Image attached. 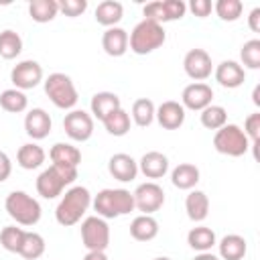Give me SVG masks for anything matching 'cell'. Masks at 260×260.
Segmentation results:
<instances>
[{
	"label": "cell",
	"instance_id": "cell-1",
	"mask_svg": "<svg viewBox=\"0 0 260 260\" xmlns=\"http://www.w3.org/2000/svg\"><path fill=\"white\" fill-rule=\"evenodd\" d=\"M89 205H91V193L87 191V187H81V185L71 187L61 197V201L55 209V219H57V223H61L65 228L75 225L85 215Z\"/></svg>",
	"mask_w": 260,
	"mask_h": 260
},
{
	"label": "cell",
	"instance_id": "cell-2",
	"mask_svg": "<svg viewBox=\"0 0 260 260\" xmlns=\"http://www.w3.org/2000/svg\"><path fill=\"white\" fill-rule=\"evenodd\" d=\"M91 203L104 219H114L134 211V195L128 189H102Z\"/></svg>",
	"mask_w": 260,
	"mask_h": 260
},
{
	"label": "cell",
	"instance_id": "cell-3",
	"mask_svg": "<svg viewBox=\"0 0 260 260\" xmlns=\"http://www.w3.org/2000/svg\"><path fill=\"white\" fill-rule=\"evenodd\" d=\"M165 39L167 35L162 24H156L152 20H140L128 37V47L136 55H148L154 49H158L165 43Z\"/></svg>",
	"mask_w": 260,
	"mask_h": 260
},
{
	"label": "cell",
	"instance_id": "cell-4",
	"mask_svg": "<svg viewBox=\"0 0 260 260\" xmlns=\"http://www.w3.org/2000/svg\"><path fill=\"white\" fill-rule=\"evenodd\" d=\"M4 207H6V213L18 223V225H35L39 223L41 219V205L35 197H30L28 193L24 191H12L6 195V201H4Z\"/></svg>",
	"mask_w": 260,
	"mask_h": 260
},
{
	"label": "cell",
	"instance_id": "cell-5",
	"mask_svg": "<svg viewBox=\"0 0 260 260\" xmlns=\"http://www.w3.org/2000/svg\"><path fill=\"white\" fill-rule=\"evenodd\" d=\"M75 179H77V169H65V167L51 165L37 177V193L45 199H55Z\"/></svg>",
	"mask_w": 260,
	"mask_h": 260
},
{
	"label": "cell",
	"instance_id": "cell-6",
	"mask_svg": "<svg viewBox=\"0 0 260 260\" xmlns=\"http://www.w3.org/2000/svg\"><path fill=\"white\" fill-rule=\"evenodd\" d=\"M45 93L49 95L53 106H57L59 110H71L79 100L71 77L65 75V73H59V71L51 73L45 79Z\"/></svg>",
	"mask_w": 260,
	"mask_h": 260
},
{
	"label": "cell",
	"instance_id": "cell-7",
	"mask_svg": "<svg viewBox=\"0 0 260 260\" xmlns=\"http://www.w3.org/2000/svg\"><path fill=\"white\" fill-rule=\"evenodd\" d=\"M213 148L228 156H242L250 150V140L238 124H225L213 134Z\"/></svg>",
	"mask_w": 260,
	"mask_h": 260
},
{
	"label": "cell",
	"instance_id": "cell-8",
	"mask_svg": "<svg viewBox=\"0 0 260 260\" xmlns=\"http://www.w3.org/2000/svg\"><path fill=\"white\" fill-rule=\"evenodd\" d=\"M81 242L87 252H106L110 246V228L104 217L89 215L81 221Z\"/></svg>",
	"mask_w": 260,
	"mask_h": 260
},
{
	"label": "cell",
	"instance_id": "cell-9",
	"mask_svg": "<svg viewBox=\"0 0 260 260\" xmlns=\"http://www.w3.org/2000/svg\"><path fill=\"white\" fill-rule=\"evenodd\" d=\"M185 12H187V4L183 0H154L142 8L144 20H152L156 24L179 20L185 16Z\"/></svg>",
	"mask_w": 260,
	"mask_h": 260
},
{
	"label": "cell",
	"instance_id": "cell-10",
	"mask_svg": "<svg viewBox=\"0 0 260 260\" xmlns=\"http://www.w3.org/2000/svg\"><path fill=\"white\" fill-rule=\"evenodd\" d=\"M132 195H134V207L138 211H142L144 215H152L154 211H158L165 205V191L154 181L138 185Z\"/></svg>",
	"mask_w": 260,
	"mask_h": 260
},
{
	"label": "cell",
	"instance_id": "cell-11",
	"mask_svg": "<svg viewBox=\"0 0 260 260\" xmlns=\"http://www.w3.org/2000/svg\"><path fill=\"white\" fill-rule=\"evenodd\" d=\"M65 134L75 142H85L93 134V118L85 110H71L63 118Z\"/></svg>",
	"mask_w": 260,
	"mask_h": 260
},
{
	"label": "cell",
	"instance_id": "cell-12",
	"mask_svg": "<svg viewBox=\"0 0 260 260\" xmlns=\"http://www.w3.org/2000/svg\"><path fill=\"white\" fill-rule=\"evenodd\" d=\"M10 81L20 91L32 89V87H37L43 81V67L37 61H32V59H24V61H20V63H16L12 67Z\"/></svg>",
	"mask_w": 260,
	"mask_h": 260
},
{
	"label": "cell",
	"instance_id": "cell-13",
	"mask_svg": "<svg viewBox=\"0 0 260 260\" xmlns=\"http://www.w3.org/2000/svg\"><path fill=\"white\" fill-rule=\"evenodd\" d=\"M211 100H213V89L203 81L189 83L181 93V106L193 112L205 110L207 106H211Z\"/></svg>",
	"mask_w": 260,
	"mask_h": 260
},
{
	"label": "cell",
	"instance_id": "cell-14",
	"mask_svg": "<svg viewBox=\"0 0 260 260\" xmlns=\"http://www.w3.org/2000/svg\"><path fill=\"white\" fill-rule=\"evenodd\" d=\"M183 69L195 81L207 79L211 75V69H213L209 53L205 49H191V51H187V55L183 59Z\"/></svg>",
	"mask_w": 260,
	"mask_h": 260
},
{
	"label": "cell",
	"instance_id": "cell-15",
	"mask_svg": "<svg viewBox=\"0 0 260 260\" xmlns=\"http://www.w3.org/2000/svg\"><path fill=\"white\" fill-rule=\"evenodd\" d=\"M108 171L114 179L122 181V183H128V181H134L136 175H138V162L126 154V152H116L110 156L108 160Z\"/></svg>",
	"mask_w": 260,
	"mask_h": 260
},
{
	"label": "cell",
	"instance_id": "cell-16",
	"mask_svg": "<svg viewBox=\"0 0 260 260\" xmlns=\"http://www.w3.org/2000/svg\"><path fill=\"white\" fill-rule=\"evenodd\" d=\"M154 118L165 130H177L185 122V108L175 100H167L156 108Z\"/></svg>",
	"mask_w": 260,
	"mask_h": 260
},
{
	"label": "cell",
	"instance_id": "cell-17",
	"mask_svg": "<svg viewBox=\"0 0 260 260\" xmlns=\"http://www.w3.org/2000/svg\"><path fill=\"white\" fill-rule=\"evenodd\" d=\"M51 116L43 110V108H32L26 116H24V132L32 138V140H43L49 136L51 132Z\"/></svg>",
	"mask_w": 260,
	"mask_h": 260
},
{
	"label": "cell",
	"instance_id": "cell-18",
	"mask_svg": "<svg viewBox=\"0 0 260 260\" xmlns=\"http://www.w3.org/2000/svg\"><path fill=\"white\" fill-rule=\"evenodd\" d=\"M215 81L221 87L236 89L246 81V71L238 61H221L215 67Z\"/></svg>",
	"mask_w": 260,
	"mask_h": 260
},
{
	"label": "cell",
	"instance_id": "cell-19",
	"mask_svg": "<svg viewBox=\"0 0 260 260\" xmlns=\"http://www.w3.org/2000/svg\"><path fill=\"white\" fill-rule=\"evenodd\" d=\"M138 171L146 179H160L169 171V158L162 152H158V150L144 152L142 158H140V162H138Z\"/></svg>",
	"mask_w": 260,
	"mask_h": 260
},
{
	"label": "cell",
	"instance_id": "cell-20",
	"mask_svg": "<svg viewBox=\"0 0 260 260\" xmlns=\"http://www.w3.org/2000/svg\"><path fill=\"white\" fill-rule=\"evenodd\" d=\"M49 158L53 160V165L57 167H65V169H77L81 162V152L77 146L69 144V142H57L51 146L49 150Z\"/></svg>",
	"mask_w": 260,
	"mask_h": 260
},
{
	"label": "cell",
	"instance_id": "cell-21",
	"mask_svg": "<svg viewBox=\"0 0 260 260\" xmlns=\"http://www.w3.org/2000/svg\"><path fill=\"white\" fill-rule=\"evenodd\" d=\"M102 49L110 57H122L128 51V32L120 26L106 28V32L102 35Z\"/></svg>",
	"mask_w": 260,
	"mask_h": 260
},
{
	"label": "cell",
	"instance_id": "cell-22",
	"mask_svg": "<svg viewBox=\"0 0 260 260\" xmlns=\"http://www.w3.org/2000/svg\"><path fill=\"white\" fill-rule=\"evenodd\" d=\"M89 108H91V114H93L98 120L104 122L112 112H116V110L122 108V102H120V98H118L116 93H112V91H98V93H93Z\"/></svg>",
	"mask_w": 260,
	"mask_h": 260
},
{
	"label": "cell",
	"instance_id": "cell-23",
	"mask_svg": "<svg viewBox=\"0 0 260 260\" xmlns=\"http://www.w3.org/2000/svg\"><path fill=\"white\" fill-rule=\"evenodd\" d=\"M130 236L138 242H150L158 236V221L152 215H136L130 221Z\"/></svg>",
	"mask_w": 260,
	"mask_h": 260
},
{
	"label": "cell",
	"instance_id": "cell-24",
	"mask_svg": "<svg viewBox=\"0 0 260 260\" xmlns=\"http://www.w3.org/2000/svg\"><path fill=\"white\" fill-rule=\"evenodd\" d=\"M219 248V258L221 260H242L248 252V244L242 236L238 234H228L219 240L217 244Z\"/></svg>",
	"mask_w": 260,
	"mask_h": 260
},
{
	"label": "cell",
	"instance_id": "cell-25",
	"mask_svg": "<svg viewBox=\"0 0 260 260\" xmlns=\"http://www.w3.org/2000/svg\"><path fill=\"white\" fill-rule=\"evenodd\" d=\"M185 211H187V217L191 221H203L209 213V199L203 191H189V195L185 197Z\"/></svg>",
	"mask_w": 260,
	"mask_h": 260
},
{
	"label": "cell",
	"instance_id": "cell-26",
	"mask_svg": "<svg viewBox=\"0 0 260 260\" xmlns=\"http://www.w3.org/2000/svg\"><path fill=\"white\" fill-rule=\"evenodd\" d=\"M171 183L177 187V189H183V191H189L193 189L197 183H199V169L191 162H181L173 169L171 173Z\"/></svg>",
	"mask_w": 260,
	"mask_h": 260
},
{
	"label": "cell",
	"instance_id": "cell-27",
	"mask_svg": "<svg viewBox=\"0 0 260 260\" xmlns=\"http://www.w3.org/2000/svg\"><path fill=\"white\" fill-rule=\"evenodd\" d=\"M122 16H124V6L120 2H116V0H104L95 8V20H98V24L108 26V28L116 26L122 20Z\"/></svg>",
	"mask_w": 260,
	"mask_h": 260
},
{
	"label": "cell",
	"instance_id": "cell-28",
	"mask_svg": "<svg viewBox=\"0 0 260 260\" xmlns=\"http://www.w3.org/2000/svg\"><path fill=\"white\" fill-rule=\"evenodd\" d=\"M45 150L39 146V144H35V142H26V144H22L20 148H18V152H16V162L22 167V169H26V171H32V169H39L43 162H45Z\"/></svg>",
	"mask_w": 260,
	"mask_h": 260
},
{
	"label": "cell",
	"instance_id": "cell-29",
	"mask_svg": "<svg viewBox=\"0 0 260 260\" xmlns=\"http://www.w3.org/2000/svg\"><path fill=\"white\" fill-rule=\"evenodd\" d=\"M187 244L197 250V252H209L217 240H215V232L207 225H197V228H191L189 234H187Z\"/></svg>",
	"mask_w": 260,
	"mask_h": 260
},
{
	"label": "cell",
	"instance_id": "cell-30",
	"mask_svg": "<svg viewBox=\"0 0 260 260\" xmlns=\"http://www.w3.org/2000/svg\"><path fill=\"white\" fill-rule=\"evenodd\" d=\"M59 12L57 0H32L28 4V14L35 22H51Z\"/></svg>",
	"mask_w": 260,
	"mask_h": 260
},
{
	"label": "cell",
	"instance_id": "cell-31",
	"mask_svg": "<svg viewBox=\"0 0 260 260\" xmlns=\"http://www.w3.org/2000/svg\"><path fill=\"white\" fill-rule=\"evenodd\" d=\"M26 106H28V98L24 95V91H20L16 87L4 89L0 93V108L10 114H20L26 110Z\"/></svg>",
	"mask_w": 260,
	"mask_h": 260
},
{
	"label": "cell",
	"instance_id": "cell-32",
	"mask_svg": "<svg viewBox=\"0 0 260 260\" xmlns=\"http://www.w3.org/2000/svg\"><path fill=\"white\" fill-rule=\"evenodd\" d=\"M18 254L26 260H37L45 254V238L37 232H26L24 234V240L20 244V250Z\"/></svg>",
	"mask_w": 260,
	"mask_h": 260
},
{
	"label": "cell",
	"instance_id": "cell-33",
	"mask_svg": "<svg viewBox=\"0 0 260 260\" xmlns=\"http://www.w3.org/2000/svg\"><path fill=\"white\" fill-rule=\"evenodd\" d=\"M22 51V39L18 32L6 28L0 32V57L2 59H16Z\"/></svg>",
	"mask_w": 260,
	"mask_h": 260
},
{
	"label": "cell",
	"instance_id": "cell-34",
	"mask_svg": "<svg viewBox=\"0 0 260 260\" xmlns=\"http://www.w3.org/2000/svg\"><path fill=\"white\" fill-rule=\"evenodd\" d=\"M154 112H156V108H154L152 100H148V98H140L132 104V120L140 128H146V126L152 124Z\"/></svg>",
	"mask_w": 260,
	"mask_h": 260
},
{
	"label": "cell",
	"instance_id": "cell-35",
	"mask_svg": "<svg viewBox=\"0 0 260 260\" xmlns=\"http://www.w3.org/2000/svg\"><path fill=\"white\" fill-rule=\"evenodd\" d=\"M199 120H201L203 128H207V130H219L221 126L228 124V112H225L223 106L211 104V106H207L205 110H201Z\"/></svg>",
	"mask_w": 260,
	"mask_h": 260
},
{
	"label": "cell",
	"instance_id": "cell-36",
	"mask_svg": "<svg viewBox=\"0 0 260 260\" xmlns=\"http://www.w3.org/2000/svg\"><path fill=\"white\" fill-rule=\"evenodd\" d=\"M104 126L108 130V134H112V136H124L130 132V114L124 108H120L104 120Z\"/></svg>",
	"mask_w": 260,
	"mask_h": 260
},
{
	"label": "cell",
	"instance_id": "cell-37",
	"mask_svg": "<svg viewBox=\"0 0 260 260\" xmlns=\"http://www.w3.org/2000/svg\"><path fill=\"white\" fill-rule=\"evenodd\" d=\"M24 234H26V232H24L22 228H16V225H6V228H2V232H0V244H2V248L8 250V252L18 254L20 244H22V240H24Z\"/></svg>",
	"mask_w": 260,
	"mask_h": 260
},
{
	"label": "cell",
	"instance_id": "cell-38",
	"mask_svg": "<svg viewBox=\"0 0 260 260\" xmlns=\"http://www.w3.org/2000/svg\"><path fill=\"white\" fill-rule=\"evenodd\" d=\"M213 10L215 14L225 20V22H234L242 16V10H244V4L240 0H217L213 4Z\"/></svg>",
	"mask_w": 260,
	"mask_h": 260
},
{
	"label": "cell",
	"instance_id": "cell-39",
	"mask_svg": "<svg viewBox=\"0 0 260 260\" xmlns=\"http://www.w3.org/2000/svg\"><path fill=\"white\" fill-rule=\"evenodd\" d=\"M240 59L244 67L248 69H258L260 67V39H250L242 45L240 49Z\"/></svg>",
	"mask_w": 260,
	"mask_h": 260
},
{
	"label": "cell",
	"instance_id": "cell-40",
	"mask_svg": "<svg viewBox=\"0 0 260 260\" xmlns=\"http://www.w3.org/2000/svg\"><path fill=\"white\" fill-rule=\"evenodd\" d=\"M244 134L248 136L250 140V148L254 150V156L258 158V152H256V146H258V140H260V114H250L244 122Z\"/></svg>",
	"mask_w": 260,
	"mask_h": 260
},
{
	"label": "cell",
	"instance_id": "cell-41",
	"mask_svg": "<svg viewBox=\"0 0 260 260\" xmlns=\"http://www.w3.org/2000/svg\"><path fill=\"white\" fill-rule=\"evenodd\" d=\"M57 4H59V10L69 18H75L87 10V0H59Z\"/></svg>",
	"mask_w": 260,
	"mask_h": 260
},
{
	"label": "cell",
	"instance_id": "cell-42",
	"mask_svg": "<svg viewBox=\"0 0 260 260\" xmlns=\"http://www.w3.org/2000/svg\"><path fill=\"white\" fill-rule=\"evenodd\" d=\"M189 10H191L197 18H205V16L211 14L213 4H211L209 0H191V2H189Z\"/></svg>",
	"mask_w": 260,
	"mask_h": 260
},
{
	"label": "cell",
	"instance_id": "cell-43",
	"mask_svg": "<svg viewBox=\"0 0 260 260\" xmlns=\"http://www.w3.org/2000/svg\"><path fill=\"white\" fill-rule=\"evenodd\" d=\"M12 173V162L4 150H0V183H4Z\"/></svg>",
	"mask_w": 260,
	"mask_h": 260
},
{
	"label": "cell",
	"instance_id": "cell-44",
	"mask_svg": "<svg viewBox=\"0 0 260 260\" xmlns=\"http://www.w3.org/2000/svg\"><path fill=\"white\" fill-rule=\"evenodd\" d=\"M248 24H250V28H252L254 32L260 30V8H254V10L250 12V16H248Z\"/></svg>",
	"mask_w": 260,
	"mask_h": 260
},
{
	"label": "cell",
	"instance_id": "cell-45",
	"mask_svg": "<svg viewBox=\"0 0 260 260\" xmlns=\"http://www.w3.org/2000/svg\"><path fill=\"white\" fill-rule=\"evenodd\" d=\"M83 260H108V256H106V252H87L83 256Z\"/></svg>",
	"mask_w": 260,
	"mask_h": 260
},
{
	"label": "cell",
	"instance_id": "cell-46",
	"mask_svg": "<svg viewBox=\"0 0 260 260\" xmlns=\"http://www.w3.org/2000/svg\"><path fill=\"white\" fill-rule=\"evenodd\" d=\"M193 260H219V258H217V256H213L211 252H199Z\"/></svg>",
	"mask_w": 260,
	"mask_h": 260
},
{
	"label": "cell",
	"instance_id": "cell-47",
	"mask_svg": "<svg viewBox=\"0 0 260 260\" xmlns=\"http://www.w3.org/2000/svg\"><path fill=\"white\" fill-rule=\"evenodd\" d=\"M252 102H254L256 106H260V85L254 87V91H252Z\"/></svg>",
	"mask_w": 260,
	"mask_h": 260
},
{
	"label": "cell",
	"instance_id": "cell-48",
	"mask_svg": "<svg viewBox=\"0 0 260 260\" xmlns=\"http://www.w3.org/2000/svg\"><path fill=\"white\" fill-rule=\"evenodd\" d=\"M154 260H171V258H167V256H158V258H154Z\"/></svg>",
	"mask_w": 260,
	"mask_h": 260
}]
</instances>
